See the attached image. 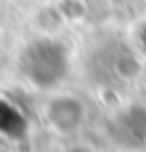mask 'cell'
Returning a JSON list of instances; mask_svg holds the SVG:
<instances>
[{"mask_svg":"<svg viewBox=\"0 0 146 152\" xmlns=\"http://www.w3.org/2000/svg\"><path fill=\"white\" fill-rule=\"evenodd\" d=\"M19 66L30 84L52 88L69 75V52L54 39H37L22 52Z\"/></svg>","mask_w":146,"mask_h":152,"instance_id":"6da1fadb","label":"cell"},{"mask_svg":"<svg viewBox=\"0 0 146 152\" xmlns=\"http://www.w3.org/2000/svg\"><path fill=\"white\" fill-rule=\"evenodd\" d=\"M92 66L97 69L99 77H112V79H125L133 71L138 73V58L127 45L112 43L110 47H101L97 56L92 58Z\"/></svg>","mask_w":146,"mask_h":152,"instance_id":"7a4b0ae2","label":"cell"},{"mask_svg":"<svg viewBox=\"0 0 146 152\" xmlns=\"http://www.w3.org/2000/svg\"><path fill=\"white\" fill-rule=\"evenodd\" d=\"M112 133L116 135L120 144L142 150L146 146V109L131 107L122 114H118L112 124Z\"/></svg>","mask_w":146,"mask_h":152,"instance_id":"3957f363","label":"cell"}]
</instances>
